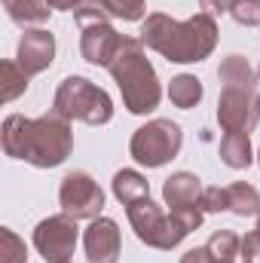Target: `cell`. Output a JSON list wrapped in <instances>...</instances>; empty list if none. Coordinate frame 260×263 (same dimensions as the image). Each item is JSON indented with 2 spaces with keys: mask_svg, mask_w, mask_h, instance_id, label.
I'll list each match as a JSON object with an SVG mask.
<instances>
[{
  "mask_svg": "<svg viewBox=\"0 0 260 263\" xmlns=\"http://www.w3.org/2000/svg\"><path fill=\"white\" fill-rule=\"evenodd\" d=\"M202 211L205 214L227 211V187H205V193H202Z\"/></svg>",
  "mask_w": 260,
  "mask_h": 263,
  "instance_id": "cell-25",
  "label": "cell"
},
{
  "mask_svg": "<svg viewBox=\"0 0 260 263\" xmlns=\"http://www.w3.org/2000/svg\"><path fill=\"white\" fill-rule=\"evenodd\" d=\"M239 257H242V263H260V230L248 233V236L242 239Z\"/></svg>",
  "mask_w": 260,
  "mask_h": 263,
  "instance_id": "cell-26",
  "label": "cell"
},
{
  "mask_svg": "<svg viewBox=\"0 0 260 263\" xmlns=\"http://www.w3.org/2000/svg\"><path fill=\"white\" fill-rule=\"evenodd\" d=\"M220 159L230 168H248L251 165V141H248V135L227 132L224 141H220Z\"/></svg>",
  "mask_w": 260,
  "mask_h": 263,
  "instance_id": "cell-15",
  "label": "cell"
},
{
  "mask_svg": "<svg viewBox=\"0 0 260 263\" xmlns=\"http://www.w3.org/2000/svg\"><path fill=\"white\" fill-rule=\"evenodd\" d=\"M217 77L224 83L220 89V101H217V123L224 132H239L248 135L257 123V110H254V80L257 73L251 70V65L242 55H227Z\"/></svg>",
  "mask_w": 260,
  "mask_h": 263,
  "instance_id": "cell-3",
  "label": "cell"
},
{
  "mask_svg": "<svg viewBox=\"0 0 260 263\" xmlns=\"http://www.w3.org/2000/svg\"><path fill=\"white\" fill-rule=\"evenodd\" d=\"M141 43L153 52L165 55L178 65H193L214 52L217 46V25L211 15L199 12L187 22H175L162 12H153L141 25Z\"/></svg>",
  "mask_w": 260,
  "mask_h": 263,
  "instance_id": "cell-2",
  "label": "cell"
},
{
  "mask_svg": "<svg viewBox=\"0 0 260 263\" xmlns=\"http://www.w3.org/2000/svg\"><path fill=\"white\" fill-rule=\"evenodd\" d=\"M110 77L117 80L120 92H123V104L129 107L132 114H150L156 110L162 89L156 80V70L150 65V59L144 55V43L126 37L123 49L117 52V59L110 62Z\"/></svg>",
  "mask_w": 260,
  "mask_h": 263,
  "instance_id": "cell-4",
  "label": "cell"
},
{
  "mask_svg": "<svg viewBox=\"0 0 260 263\" xmlns=\"http://www.w3.org/2000/svg\"><path fill=\"white\" fill-rule=\"evenodd\" d=\"M227 211H233L239 217L260 214V193L251 184H230L227 187Z\"/></svg>",
  "mask_w": 260,
  "mask_h": 263,
  "instance_id": "cell-17",
  "label": "cell"
},
{
  "mask_svg": "<svg viewBox=\"0 0 260 263\" xmlns=\"http://www.w3.org/2000/svg\"><path fill=\"white\" fill-rule=\"evenodd\" d=\"M77 239H80L77 217H70L65 211L40 220L34 230V248L40 251V257L46 263H70Z\"/></svg>",
  "mask_w": 260,
  "mask_h": 263,
  "instance_id": "cell-8",
  "label": "cell"
},
{
  "mask_svg": "<svg viewBox=\"0 0 260 263\" xmlns=\"http://www.w3.org/2000/svg\"><path fill=\"white\" fill-rule=\"evenodd\" d=\"M59 202H62V211L70 214V217H77V220H95V217H101L104 193H101V187L86 172H70L62 181Z\"/></svg>",
  "mask_w": 260,
  "mask_h": 263,
  "instance_id": "cell-9",
  "label": "cell"
},
{
  "mask_svg": "<svg viewBox=\"0 0 260 263\" xmlns=\"http://www.w3.org/2000/svg\"><path fill=\"white\" fill-rule=\"evenodd\" d=\"M3 6L15 25H43L49 18L46 0H3Z\"/></svg>",
  "mask_w": 260,
  "mask_h": 263,
  "instance_id": "cell-16",
  "label": "cell"
},
{
  "mask_svg": "<svg viewBox=\"0 0 260 263\" xmlns=\"http://www.w3.org/2000/svg\"><path fill=\"white\" fill-rule=\"evenodd\" d=\"M205 248L211 251V257H214L217 263H233L236 257H239L242 239H239L236 233H230V230H220V233H214V236L208 239Z\"/></svg>",
  "mask_w": 260,
  "mask_h": 263,
  "instance_id": "cell-19",
  "label": "cell"
},
{
  "mask_svg": "<svg viewBox=\"0 0 260 263\" xmlns=\"http://www.w3.org/2000/svg\"><path fill=\"white\" fill-rule=\"evenodd\" d=\"M0 83H3L0 98H3V101H15V98L28 89V73L15 65V62H3V65H0Z\"/></svg>",
  "mask_w": 260,
  "mask_h": 263,
  "instance_id": "cell-20",
  "label": "cell"
},
{
  "mask_svg": "<svg viewBox=\"0 0 260 263\" xmlns=\"http://www.w3.org/2000/svg\"><path fill=\"white\" fill-rule=\"evenodd\" d=\"M181 144H184V132H181L178 123L150 120L147 126H141L132 135L129 153L135 156V162H141L147 168H159V165H165L178 156Z\"/></svg>",
  "mask_w": 260,
  "mask_h": 263,
  "instance_id": "cell-7",
  "label": "cell"
},
{
  "mask_svg": "<svg viewBox=\"0 0 260 263\" xmlns=\"http://www.w3.org/2000/svg\"><path fill=\"white\" fill-rule=\"evenodd\" d=\"M107 12L123 22H138L144 15V0H104Z\"/></svg>",
  "mask_w": 260,
  "mask_h": 263,
  "instance_id": "cell-24",
  "label": "cell"
},
{
  "mask_svg": "<svg viewBox=\"0 0 260 263\" xmlns=\"http://www.w3.org/2000/svg\"><path fill=\"white\" fill-rule=\"evenodd\" d=\"M55 59V37L49 31H25V37L18 40V55L15 65L22 67L28 77L43 73Z\"/></svg>",
  "mask_w": 260,
  "mask_h": 263,
  "instance_id": "cell-13",
  "label": "cell"
},
{
  "mask_svg": "<svg viewBox=\"0 0 260 263\" xmlns=\"http://www.w3.org/2000/svg\"><path fill=\"white\" fill-rule=\"evenodd\" d=\"M49 3V9H80L83 6V0H46Z\"/></svg>",
  "mask_w": 260,
  "mask_h": 263,
  "instance_id": "cell-29",
  "label": "cell"
},
{
  "mask_svg": "<svg viewBox=\"0 0 260 263\" xmlns=\"http://www.w3.org/2000/svg\"><path fill=\"white\" fill-rule=\"evenodd\" d=\"M199 6L205 9V15H224V12H230V6H233V0H199Z\"/></svg>",
  "mask_w": 260,
  "mask_h": 263,
  "instance_id": "cell-27",
  "label": "cell"
},
{
  "mask_svg": "<svg viewBox=\"0 0 260 263\" xmlns=\"http://www.w3.org/2000/svg\"><path fill=\"white\" fill-rule=\"evenodd\" d=\"M114 196L120 199L123 205H132V202H138V199L150 196V184H147V178H144L141 172L123 168V172L114 175Z\"/></svg>",
  "mask_w": 260,
  "mask_h": 263,
  "instance_id": "cell-14",
  "label": "cell"
},
{
  "mask_svg": "<svg viewBox=\"0 0 260 263\" xmlns=\"http://www.w3.org/2000/svg\"><path fill=\"white\" fill-rule=\"evenodd\" d=\"M254 110H257V120H260V95L254 98Z\"/></svg>",
  "mask_w": 260,
  "mask_h": 263,
  "instance_id": "cell-30",
  "label": "cell"
},
{
  "mask_svg": "<svg viewBox=\"0 0 260 263\" xmlns=\"http://www.w3.org/2000/svg\"><path fill=\"white\" fill-rule=\"evenodd\" d=\"M181 263H217V260L211 257L208 248H193V251H187V254L181 257Z\"/></svg>",
  "mask_w": 260,
  "mask_h": 263,
  "instance_id": "cell-28",
  "label": "cell"
},
{
  "mask_svg": "<svg viewBox=\"0 0 260 263\" xmlns=\"http://www.w3.org/2000/svg\"><path fill=\"white\" fill-rule=\"evenodd\" d=\"M257 230H260V214H257Z\"/></svg>",
  "mask_w": 260,
  "mask_h": 263,
  "instance_id": "cell-31",
  "label": "cell"
},
{
  "mask_svg": "<svg viewBox=\"0 0 260 263\" xmlns=\"http://www.w3.org/2000/svg\"><path fill=\"white\" fill-rule=\"evenodd\" d=\"M230 15L245 25V28H257L260 25V0H233Z\"/></svg>",
  "mask_w": 260,
  "mask_h": 263,
  "instance_id": "cell-23",
  "label": "cell"
},
{
  "mask_svg": "<svg viewBox=\"0 0 260 263\" xmlns=\"http://www.w3.org/2000/svg\"><path fill=\"white\" fill-rule=\"evenodd\" d=\"M169 98H172L175 107L190 110V107H196V104L202 101V83L196 80L193 73H181V77L172 80V86H169Z\"/></svg>",
  "mask_w": 260,
  "mask_h": 263,
  "instance_id": "cell-18",
  "label": "cell"
},
{
  "mask_svg": "<svg viewBox=\"0 0 260 263\" xmlns=\"http://www.w3.org/2000/svg\"><path fill=\"white\" fill-rule=\"evenodd\" d=\"M25 260H28L25 242H22L9 227H3V230H0V263H25Z\"/></svg>",
  "mask_w": 260,
  "mask_h": 263,
  "instance_id": "cell-21",
  "label": "cell"
},
{
  "mask_svg": "<svg viewBox=\"0 0 260 263\" xmlns=\"http://www.w3.org/2000/svg\"><path fill=\"white\" fill-rule=\"evenodd\" d=\"M257 77H260V67H257Z\"/></svg>",
  "mask_w": 260,
  "mask_h": 263,
  "instance_id": "cell-32",
  "label": "cell"
},
{
  "mask_svg": "<svg viewBox=\"0 0 260 263\" xmlns=\"http://www.w3.org/2000/svg\"><path fill=\"white\" fill-rule=\"evenodd\" d=\"M73 18H77V25H80V28H86V25L107 22V18H114V15L107 12L104 0H83V6H80V9H73Z\"/></svg>",
  "mask_w": 260,
  "mask_h": 263,
  "instance_id": "cell-22",
  "label": "cell"
},
{
  "mask_svg": "<svg viewBox=\"0 0 260 263\" xmlns=\"http://www.w3.org/2000/svg\"><path fill=\"white\" fill-rule=\"evenodd\" d=\"M86 245V260L89 263H117L123 251V239H120V227L110 217H95L83 236Z\"/></svg>",
  "mask_w": 260,
  "mask_h": 263,
  "instance_id": "cell-12",
  "label": "cell"
},
{
  "mask_svg": "<svg viewBox=\"0 0 260 263\" xmlns=\"http://www.w3.org/2000/svg\"><path fill=\"white\" fill-rule=\"evenodd\" d=\"M126 214H129V220H132L135 236H138L144 245L159 248V251H172L175 245L184 242L187 233H193L190 223H187L181 214H175V211L165 214L156 202H150V196L126 205Z\"/></svg>",
  "mask_w": 260,
  "mask_h": 263,
  "instance_id": "cell-6",
  "label": "cell"
},
{
  "mask_svg": "<svg viewBox=\"0 0 260 263\" xmlns=\"http://www.w3.org/2000/svg\"><path fill=\"white\" fill-rule=\"evenodd\" d=\"M52 114L65 117L67 123L80 120V123H89V126H104L114 117V101L92 80H86V77H67V80H62V86L55 92Z\"/></svg>",
  "mask_w": 260,
  "mask_h": 263,
  "instance_id": "cell-5",
  "label": "cell"
},
{
  "mask_svg": "<svg viewBox=\"0 0 260 263\" xmlns=\"http://www.w3.org/2000/svg\"><path fill=\"white\" fill-rule=\"evenodd\" d=\"M202 193H205V190H202L199 178L190 175V172L172 175V178L165 181V187H162V199H165L169 211L181 214V217L190 223V230L202 227V217H205V211H202Z\"/></svg>",
  "mask_w": 260,
  "mask_h": 263,
  "instance_id": "cell-10",
  "label": "cell"
},
{
  "mask_svg": "<svg viewBox=\"0 0 260 263\" xmlns=\"http://www.w3.org/2000/svg\"><path fill=\"white\" fill-rule=\"evenodd\" d=\"M123 34H117L110 28V22H98V25H86L83 37H80V52L89 65L110 67V62L117 59V52L123 49Z\"/></svg>",
  "mask_w": 260,
  "mask_h": 263,
  "instance_id": "cell-11",
  "label": "cell"
},
{
  "mask_svg": "<svg viewBox=\"0 0 260 263\" xmlns=\"http://www.w3.org/2000/svg\"><path fill=\"white\" fill-rule=\"evenodd\" d=\"M3 150L12 159H25L37 168L62 165L73 150L70 123L59 114H46L40 120H25L18 114L3 120Z\"/></svg>",
  "mask_w": 260,
  "mask_h": 263,
  "instance_id": "cell-1",
  "label": "cell"
}]
</instances>
